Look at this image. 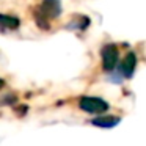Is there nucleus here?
Masks as SVG:
<instances>
[{"label": "nucleus", "instance_id": "obj_1", "mask_svg": "<svg viewBox=\"0 0 146 146\" xmlns=\"http://www.w3.org/2000/svg\"><path fill=\"white\" fill-rule=\"evenodd\" d=\"M61 13V5L60 0H42L41 5L38 8V14H36V24L42 27L44 30L49 29V19H55Z\"/></svg>", "mask_w": 146, "mask_h": 146}, {"label": "nucleus", "instance_id": "obj_2", "mask_svg": "<svg viewBox=\"0 0 146 146\" xmlns=\"http://www.w3.org/2000/svg\"><path fill=\"white\" fill-rule=\"evenodd\" d=\"M79 107L86 113H96L101 115L108 110V104L101 98H94V96H85L79 101Z\"/></svg>", "mask_w": 146, "mask_h": 146}, {"label": "nucleus", "instance_id": "obj_3", "mask_svg": "<svg viewBox=\"0 0 146 146\" xmlns=\"http://www.w3.org/2000/svg\"><path fill=\"white\" fill-rule=\"evenodd\" d=\"M101 57H102V68H104V71H107V72L115 71V68L118 64V58H119V52H118L116 46L105 44L101 49Z\"/></svg>", "mask_w": 146, "mask_h": 146}, {"label": "nucleus", "instance_id": "obj_4", "mask_svg": "<svg viewBox=\"0 0 146 146\" xmlns=\"http://www.w3.org/2000/svg\"><path fill=\"white\" fill-rule=\"evenodd\" d=\"M135 66H137V55L133 52H129L126 55V58L123 60V63H121V68H119L121 76L124 79H130L135 72Z\"/></svg>", "mask_w": 146, "mask_h": 146}, {"label": "nucleus", "instance_id": "obj_5", "mask_svg": "<svg viewBox=\"0 0 146 146\" xmlns=\"http://www.w3.org/2000/svg\"><path fill=\"white\" fill-rule=\"evenodd\" d=\"M119 116H98L91 121L94 126L101 127V129H111V127L119 124Z\"/></svg>", "mask_w": 146, "mask_h": 146}, {"label": "nucleus", "instance_id": "obj_6", "mask_svg": "<svg viewBox=\"0 0 146 146\" xmlns=\"http://www.w3.org/2000/svg\"><path fill=\"white\" fill-rule=\"evenodd\" d=\"M0 24H2V29L3 32L7 30H16L19 27V19L16 16H8V14H2L0 16Z\"/></svg>", "mask_w": 146, "mask_h": 146}]
</instances>
